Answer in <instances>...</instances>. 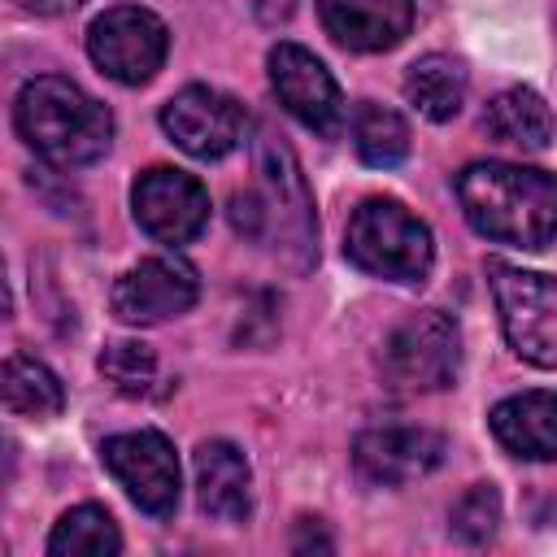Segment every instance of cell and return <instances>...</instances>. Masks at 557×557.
<instances>
[{
    "mask_svg": "<svg viewBox=\"0 0 557 557\" xmlns=\"http://www.w3.org/2000/svg\"><path fill=\"white\" fill-rule=\"evenodd\" d=\"M466 222L509 248H544L557 235V178L518 161H474L457 174Z\"/></svg>",
    "mask_w": 557,
    "mask_h": 557,
    "instance_id": "1",
    "label": "cell"
},
{
    "mask_svg": "<svg viewBox=\"0 0 557 557\" xmlns=\"http://www.w3.org/2000/svg\"><path fill=\"white\" fill-rule=\"evenodd\" d=\"M13 122H17V135L26 139V148L61 170L91 165L113 144L109 109L96 96H87L74 78H61V74L30 78L17 91Z\"/></svg>",
    "mask_w": 557,
    "mask_h": 557,
    "instance_id": "2",
    "label": "cell"
},
{
    "mask_svg": "<svg viewBox=\"0 0 557 557\" xmlns=\"http://www.w3.org/2000/svg\"><path fill=\"white\" fill-rule=\"evenodd\" d=\"M344 252L357 270L392 283H418L431 270L435 244L418 213H409L400 200L370 196L352 209L344 231Z\"/></svg>",
    "mask_w": 557,
    "mask_h": 557,
    "instance_id": "3",
    "label": "cell"
},
{
    "mask_svg": "<svg viewBox=\"0 0 557 557\" xmlns=\"http://www.w3.org/2000/svg\"><path fill=\"white\" fill-rule=\"evenodd\" d=\"M487 287L509 348L540 370H557V278L509 261H487Z\"/></svg>",
    "mask_w": 557,
    "mask_h": 557,
    "instance_id": "4",
    "label": "cell"
},
{
    "mask_svg": "<svg viewBox=\"0 0 557 557\" xmlns=\"http://www.w3.org/2000/svg\"><path fill=\"white\" fill-rule=\"evenodd\" d=\"M461 331L444 309L409 313L383 344V374L405 392H440L457 379Z\"/></svg>",
    "mask_w": 557,
    "mask_h": 557,
    "instance_id": "5",
    "label": "cell"
},
{
    "mask_svg": "<svg viewBox=\"0 0 557 557\" xmlns=\"http://www.w3.org/2000/svg\"><path fill=\"white\" fill-rule=\"evenodd\" d=\"M170 52V30L157 13L139 4H117L104 9L87 26V57L96 61L100 74H109L122 87L148 83Z\"/></svg>",
    "mask_w": 557,
    "mask_h": 557,
    "instance_id": "6",
    "label": "cell"
},
{
    "mask_svg": "<svg viewBox=\"0 0 557 557\" xmlns=\"http://www.w3.org/2000/svg\"><path fill=\"white\" fill-rule=\"evenodd\" d=\"M100 461L113 483L152 518H170L178 505V457L161 431H122L100 444Z\"/></svg>",
    "mask_w": 557,
    "mask_h": 557,
    "instance_id": "7",
    "label": "cell"
},
{
    "mask_svg": "<svg viewBox=\"0 0 557 557\" xmlns=\"http://www.w3.org/2000/svg\"><path fill=\"white\" fill-rule=\"evenodd\" d=\"M161 131L196 161H218L244 144L248 113L235 96L191 83L161 104Z\"/></svg>",
    "mask_w": 557,
    "mask_h": 557,
    "instance_id": "8",
    "label": "cell"
},
{
    "mask_svg": "<svg viewBox=\"0 0 557 557\" xmlns=\"http://www.w3.org/2000/svg\"><path fill=\"white\" fill-rule=\"evenodd\" d=\"M131 209L139 231L157 244H191L209 226V191L174 165L144 170L131 187Z\"/></svg>",
    "mask_w": 557,
    "mask_h": 557,
    "instance_id": "9",
    "label": "cell"
},
{
    "mask_svg": "<svg viewBox=\"0 0 557 557\" xmlns=\"http://www.w3.org/2000/svg\"><path fill=\"white\" fill-rule=\"evenodd\" d=\"M270 87L278 96V104L309 131L318 135H335L344 122V96L339 83L331 78V70L300 44H274L270 48Z\"/></svg>",
    "mask_w": 557,
    "mask_h": 557,
    "instance_id": "10",
    "label": "cell"
},
{
    "mask_svg": "<svg viewBox=\"0 0 557 557\" xmlns=\"http://www.w3.org/2000/svg\"><path fill=\"white\" fill-rule=\"evenodd\" d=\"M200 278L183 257H148L113 283V313L126 326H157L196 305Z\"/></svg>",
    "mask_w": 557,
    "mask_h": 557,
    "instance_id": "11",
    "label": "cell"
},
{
    "mask_svg": "<svg viewBox=\"0 0 557 557\" xmlns=\"http://www.w3.org/2000/svg\"><path fill=\"white\" fill-rule=\"evenodd\" d=\"M444 461V440L422 426H379L357 435L352 466L374 487H400L431 474Z\"/></svg>",
    "mask_w": 557,
    "mask_h": 557,
    "instance_id": "12",
    "label": "cell"
},
{
    "mask_svg": "<svg viewBox=\"0 0 557 557\" xmlns=\"http://www.w3.org/2000/svg\"><path fill=\"white\" fill-rule=\"evenodd\" d=\"M326 35L348 52H387L413 26V0H318Z\"/></svg>",
    "mask_w": 557,
    "mask_h": 557,
    "instance_id": "13",
    "label": "cell"
},
{
    "mask_svg": "<svg viewBox=\"0 0 557 557\" xmlns=\"http://www.w3.org/2000/svg\"><path fill=\"white\" fill-rule=\"evenodd\" d=\"M196 500L213 522H244L252 509V470L231 440L196 448Z\"/></svg>",
    "mask_w": 557,
    "mask_h": 557,
    "instance_id": "14",
    "label": "cell"
},
{
    "mask_svg": "<svg viewBox=\"0 0 557 557\" xmlns=\"http://www.w3.org/2000/svg\"><path fill=\"white\" fill-rule=\"evenodd\" d=\"M487 426L496 444L522 461H557V392H518L505 396Z\"/></svg>",
    "mask_w": 557,
    "mask_h": 557,
    "instance_id": "15",
    "label": "cell"
},
{
    "mask_svg": "<svg viewBox=\"0 0 557 557\" xmlns=\"http://www.w3.org/2000/svg\"><path fill=\"white\" fill-rule=\"evenodd\" d=\"M483 131L496 139V144H509V148H548L553 144V109L544 104L540 91L531 87H505L487 100L483 109Z\"/></svg>",
    "mask_w": 557,
    "mask_h": 557,
    "instance_id": "16",
    "label": "cell"
},
{
    "mask_svg": "<svg viewBox=\"0 0 557 557\" xmlns=\"http://www.w3.org/2000/svg\"><path fill=\"white\" fill-rule=\"evenodd\" d=\"M405 96L422 117L448 122V117L461 113V100H466V65L448 52H426L409 65Z\"/></svg>",
    "mask_w": 557,
    "mask_h": 557,
    "instance_id": "17",
    "label": "cell"
},
{
    "mask_svg": "<svg viewBox=\"0 0 557 557\" xmlns=\"http://www.w3.org/2000/svg\"><path fill=\"white\" fill-rule=\"evenodd\" d=\"M0 392H4V405H9L13 413L35 418V422L57 418L61 405H65L61 379H57L44 361H35V357H26V352H13V357L4 361V383H0Z\"/></svg>",
    "mask_w": 557,
    "mask_h": 557,
    "instance_id": "18",
    "label": "cell"
},
{
    "mask_svg": "<svg viewBox=\"0 0 557 557\" xmlns=\"http://www.w3.org/2000/svg\"><path fill=\"white\" fill-rule=\"evenodd\" d=\"M52 557H117L122 553V531L100 505H74L70 513L57 518L48 535Z\"/></svg>",
    "mask_w": 557,
    "mask_h": 557,
    "instance_id": "19",
    "label": "cell"
},
{
    "mask_svg": "<svg viewBox=\"0 0 557 557\" xmlns=\"http://www.w3.org/2000/svg\"><path fill=\"white\" fill-rule=\"evenodd\" d=\"M352 144H357V157L374 170H392L409 157V126L396 109H383L374 100H366L357 113H352Z\"/></svg>",
    "mask_w": 557,
    "mask_h": 557,
    "instance_id": "20",
    "label": "cell"
},
{
    "mask_svg": "<svg viewBox=\"0 0 557 557\" xmlns=\"http://www.w3.org/2000/svg\"><path fill=\"white\" fill-rule=\"evenodd\" d=\"M100 374L122 396H148L152 383H157V352L139 339H113L100 352Z\"/></svg>",
    "mask_w": 557,
    "mask_h": 557,
    "instance_id": "21",
    "label": "cell"
},
{
    "mask_svg": "<svg viewBox=\"0 0 557 557\" xmlns=\"http://www.w3.org/2000/svg\"><path fill=\"white\" fill-rule=\"evenodd\" d=\"M496 522H500V496H496L492 483H474V487L453 505V535H457L461 544H483V540H492Z\"/></svg>",
    "mask_w": 557,
    "mask_h": 557,
    "instance_id": "22",
    "label": "cell"
},
{
    "mask_svg": "<svg viewBox=\"0 0 557 557\" xmlns=\"http://www.w3.org/2000/svg\"><path fill=\"white\" fill-rule=\"evenodd\" d=\"M26 13H39V17H61V13H74L83 0H17Z\"/></svg>",
    "mask_w": 557,
    "mask_h": 557,
    "instance_id": "23",
    "label": "cell"
}]
</instances>
